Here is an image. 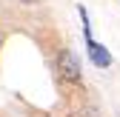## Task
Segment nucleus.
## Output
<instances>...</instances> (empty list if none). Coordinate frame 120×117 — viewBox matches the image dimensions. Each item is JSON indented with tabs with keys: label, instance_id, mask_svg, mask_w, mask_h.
<instances>
[{
	"label": "nucleus",
	"instance_id": "f03ea898",
	"mask_svg": "<svg viewBox=\"0 0 120 117\" xmlns=\"http://www.w3.org/2000/svg\"><path fill=\"white\" fill-rule=\"evenodd\" d=\"M86 46H89V57H92L94 66H100V69H109L112 66V54H109L106 46H100V43H94V40H89Z\"/></svg>",
	"mask_w": 120,
	"mask_h": 117
},
{
	"label": "nucleus",
	"instance_id": "f257e3e1",
	"mask_svg": "<svg viewBox=\"0 0 120 117\" xmlns=\"http://www.w3.org/2000/svg\"><path fill=\"white\" fill-rule=\"evenodd\" d=\"M57 71H60V77L69 80V83H77L80 80V60H77V54L63 49L57 54Z\"/></svg>",
	"mask_w": 120,
	"mask_h": 117
},
{
	"label": "nucleus",
	"instance_id": "7ed1b4c3",
	"mask_svg": "<svg viewBox=\"0 0 120 117\" xmlns=\"http://www.w3.org/2000/svg\"><path fill=\"white\" fill-rule=\"evenodd\" d=\"M20 3H37V0H20Z\"/></svg>",
	"mask_w": 120,
	"mask_h": 117
}]
</instances>
